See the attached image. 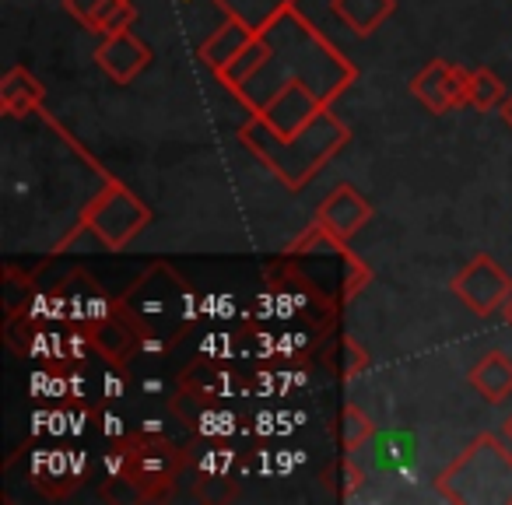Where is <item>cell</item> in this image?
Returning a JSON list of instances; mask_svg holds the SVG:
<instances>
[{"mask_svg": "<svg viewBox=\"0 0 512 505\" xmlns=\"http://www.w3.org/2000/svg\"><path fill=\"white\" fill-rule=\"evenodd\" d=\"M260 36L267 39L264 64L232 92L249 113H264L292 85H309L327 106H334V99L355 85L358 67L309 18H302L299 8L285 11Z\"/></svg>", "mask_w": 512, "mask_h": 505, "instance_id": "obj_1", "label": "cell"}, {"mask_svg": "<svg viewBox=\"0 0 512 505\" xmlns=\"http://www.w3.org/2000/svg\"><path fill=\"white\" fill-rule=\"evenodd\" d=\"M239 141L246 144V151L260 165H267V172H274V179L288 186V190H302L309 186L320 169L351 141V130L330 113V106L309 123L306 130L292 137H278L264 123V116L249 113V120L239 127Z\"/></svg>", "mask_w": 512, "mask_h": 505, "instance_id": "obj_2", "label": "cell"}, {"mask_svg": "<svg viewBox=\"0 0 512 505\" xmlns=\"http://www.w3.org/2000/svg\"><path fill=\"white\" fill-rule=\"evenodd\" d=\"M435 491L456 505H512V453L495 435H477L435 477Z\"/></svg>", "mask_w": 512, "mask_h": 505, "instance_id": "obj_3", "label": "cell"}, {"mask_svg": "<svg viewBox=\"0 0 512 505\" xmlns=\"http://www.w3.org/2000/svg\"><path fill=\"white\" fill-rule=\"evenodd\" d=\"M148 225H151V207L130 186H123L120 179H109V176L102 183V190L81 211V228L92 232L113 253L127 249Z\"/></svg>", "mask_w": 512, "mask_h": 505, "instance_id": "obj_4", "label": "cell"}, {"mask_svg": "<svg viewBox=\"0 0 512 505\" xmlns=\"http://www.w3.org/2000/svg\"><path fill=\"white\" fill-rule=\"evenodd\" d=\"M453 295L477 316H491L502 313L505 302L512 299V278L488 257V253H477L470 257L460 271L449 281Z\"/></svg>", "mask_w": 512, "mask_h": 505, "instance_id": "obj_5", "label": "cell"}, {"mask_svg": "<svg viewBox=\"0 0 512 505\" xmlns=\"http://www.w3.org/2000/svg\"><path fill=\"white\" fill-rule=\"evenodd\" d=\"M467 85L470 71L449 60H432L411 78V95L435 116H446L449 109L467 106Z\"/></svg>", "mask_w": 512, "mask_h": 505, "instance_id": "obj_6", "label": "cell"}, {"mask_svg": "<svg viewBox=\"0 0 512 505\" xmlns=\"http://www.w3.org/2000/svg\"><path fill=\"white\" fill-rule=\"evenodd\" d=\"M369 218H372V204L365 200V193H358L351 183H341L323 197L320 207H316L313 225H320L334 242L348 246V242L369 225Z\"/></svg>", "mask_w": 512, "mask_h": 505, "instance_id": "obj_7", "label": "cell"}, {"mask_svg": "<svg viewBox=\"0 0 512 505\" xmlns=\"http://www.w3.org/2000/svg\"><path fill=\"white\" fill-rule=\"evenodd\" d=\"M95 64L102 67L113 85H130L141 71H148L151 64V46L144 39H137L134 32H113L102 36L99 50H95Z\"/></svg>", "mask_w": 512, "mask_h": 505, "instance_id": "obj_8", "label": "cell"}, {"mask_svg": "<svg viewBox=\"0 0 512 505\" xmlns=\"http://www.w3.org/2000/svg\"><path fill=\"white\" fill-rule=\"evenodd\" d=\"M323 109H327V102H323L313 88L292 85V88H285L264 113H256V116H264V123L278 137H292V134H299V130H306Z\"/></svg>", "mask_w": 512, "mask_h": 505, "instance_id": "obj_9", "label": "cell"}, {"mask_svg": "<svg viewBox=\"0 0 512 505\" xmlns=\"http://www.w3.org/2000/svg\"><path fill=\"white\" fill-rule=\"evenodd\" d=\"M249 43H253V32L242 22H235V18H225V25H218V29L200 43V60H204L207 71H214L221 78V74L239 60V53L246 50Z\"/></svg>", "mask_w": 512, "mask_h": 505, "instance_id": "obj_10", "label": "cell"}, {"mask_svg": "<svg viewBox=\"0 0 512 505\" xmlns=\"http://www.w3.org/2000/svg\"><path fill=\"white\" fill-rule=\"evenodd\" d=\"M43 102H46V88L39 78H32L22 64H15L4 81H0V109L4 116H36L43 113Z\"/></svg>", "mask_w": 512, "mask_h": 505, "instance_id": "obj_11", "label": "cell"}, {"mask_svg": "<svg viewBox=\"0 0 512 505\" xmlns=\"http://www.w3.org/2000/svg\"><path fill=\"white\" fill-rule=\"evenodd\" d=\"M467 383L484 397L488 404H505L512 397V358L505 351H488L474 362L467 372Z\"/></svg>", "mask_w": 512, "mask_h": 505, "instance_id": "obj_12", "label": "cell"}, {"mask_svg": "<svg viewBox=\"0 0 512 505\" xmlns=\"http://www.w3.org/2000/svg\"><path fill=\"white\" fill-rule=\"evenodd\" d=\"M299 0H214V8L225 18H235V22L246 25L253 36L267 32L274 22H278L285 11H292Z\"/></svg>", "mask_w": 512, "mask_h": 505, "instance_id": "obj_13", "label": "cell"}, {"mask_svg": "<svg viewBox=\"0 0 512 505\" xmlns=\"http://www.w3.org/2000/svg\"><path fill=\"white\" fill-rule=\"evenodd\" d=\"M179 470V453L165 442H144L137 453H130L127 477H137L144 484H169Z\"/></svg>", "mask_w": 512, "mask_h": 505, "instance_id": "obj_14", "label": "cell"}, {"mask_svg": "<svg viewBox=\"0 0 512 505\" xmlns=\"http://www.w3.org/2000/svg\"><path fill=\"white\" fill-rule=\"evenodd\" d=\"M334 18H341L355 36H372L397 11V0H330Z\"/></svg>", "mask_w": 512, "mask_h": 505, "instance_id": "obj_15", "label": "cell"}, {"mask_svg": "<svg viewBox=\"0 0 512 505\" xmlns=\"http://www.w3.org/2000/svg\"><path fill=\"white\" fill-rule=\"evenodd\" d=\"M505 99H509V95H505V85L495 71H488V67L470 71V85H467V106L470 109H477V113H491V109H502Z\"/></svg>", "mask_w": 512, "mask_h": 505, "instance_id": "obj_16", "label": "cell"}, {"mask_svg": "<svg viewBox=\"0 0 512 505\" xmlns=\"http://www.w3.org/2000/svg\"><path fill=\"white\" fill-rule=\"evenodd\" d=\"M137 22V8L130 0H102L99 11L92 15L88 29L99 32V36H113V32H127Z\"/></svg>", "mask_w": 512, "mask_h": 505, "instance_id": "obj_17", "label": "cell"}, {"mask_svg": "<svg viewBox=\"0 0 512 505\" xmlns=\"http://www.w3.org/2000/svg\"><path fill=\"white\" fill-rule=\"evenodd\" d=\"M264 57H267V39H264V36H253V43H249L246 50L239 53V60H235V64L228 67V71L221 74L218 81L228 88V92H235V88H239L242 81H246L249 74L256 71V67L264 64Z\"/></svg>", "mask_w": 512, "mask_h": 505, "instance_id": "obj_18", "label": "cell"}, {"mask_svg": "<svg viewBox=\"0 0 512 505\" xmlns=\"http://www.w3.org/2000/svg\"><path fill=\"white\" fill-rule=\"evenodd\" d=\"M376 435V425L365 411H358L355 404L344 407V418H341V439H344V449H358L365 446V439Z\"/></svg>", "mask_w": 512, "mask_h": 505, "instance_id": "obj_19", "label": "cell"}, {"mask_svg": "<svg viewBox=\"0 0 512 505\" xmlns=\"http://www.w3.org/2000/svg\"><path fill=\"white\" fill-rule=\"evenodd\" d=\"M99 4L102 0H64V11L71 18H78V22L88 29V22H92V15L99 11Z\"/></svg>", "mask_w": 512, "mask_h": 505, "instance_id": "obj_20", "label": "cell"}, {"mask_svg": "<svg viewBox=\"0 0 512 505\" xmlns=\"http://www.w3.org/2000/svg\"><path fill=\"white\" fill-rule=\"evenodd\" d=\"M365 365H369V355H362V351H358V344L348 341V379L358 376V372H362Z\"/></svg>", "mask_w": 512, "mask_h": 505, "instance_id": "obj_21", "label": "cell"}, {"mask_svg": "<svg viewBox=\"0 0 512 505\" xmlns=\"http://www.w3.org/2000/svg\"><path fill=\"white\" fill-rule=\"evenodd\" d=\"M498 113H502L505 127H512V95H509V99H505V102H502V109H498Z\"/></svg>", "mask_w": 512, "mask_h": 505, "instance_id": "obj_22", "label": "cell"}, {"mask_svg": "<svg viewBox=\"0 0 512 505\" xmlns=\"http://www.w3.org/2000/svg\"><path fill=\"white\" fill-rule=\"evenodd\" d=\"M502 316H505V323H509V327H512V299H509V302H505V309H502Z\"/></svg>", "mask_w": 512, "mask_h": 505, "instance_id": "obj_23", "label": "cell"}, {"mask_svg": "<svg viewBox=\"0 0 512 505\" xmlns=\"http://www.w3.org/2000/svg\"><path fill=\"white\" fill-rule=\"evenodd\" d=\"M505 435H509V439H512V414H509V418H505Z\"/></svg>", "mask_w": 512, "mask_h": 505, "instance_id": "obj_24", "label": "cell"}]
</instances>
